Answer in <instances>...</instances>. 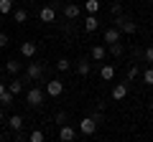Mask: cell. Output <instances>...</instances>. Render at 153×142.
<instances>
[{
  "mask_svg": "<svg viewBox=\"0 0 153 142\" xmlns=\"http://www.w3.org/2000/svg\"><path fill=\"white\" fill-rule=\"evenodd\" d=\"M44 89H38V86H31L26 91V104L28 107H33V109H38V107H41V104H44Z\"/></svg>",
  "mask_w": 153,
  "mask_h": 142,
  "instance_id": "6da1fadb",
  "label": "cell"
},
{
  "mask_svg": "<svg viewBox=\"0 0 153 142\" xmlns=\"http://www.w3.org/2000/svg\"><path fill=\"white\" fill-rule=\"evenodd\" d=\"M115 26L120 28V33H128V36L138 33V23H133V18L128 15H115Z\"/></svg>",
  "mask_w": 153,
  "mask_h": 142,
  "instance_id": "7a4b0ae2",
  "label": "cell"
},
{
  "mask_svg": "<svg viewBox=\"0 0 153 142\" xmlns=\"http://www.w3.org/2000/svg\"><path fill=\"white\" fill-rule=\"evenodd\" d=\"M41 74H44V66L38 64V61H31V64L26 66V79H23V81H38Z\"/></svg>",
  "mask_w": 153,
  "mask_h": 142,
  "instance_id": "3957f363",
  "label": "cell"
},
{
  "mask_svg": "<svg viewBox=\"0 0 153 142\" xmlns=\"http://www.w3.org/2000/svg\"><path fill=\"white\" fill-rule=\"evenodd\" d=\"M97 127H100V124L92 119V117H84V119L79 122V132H82V135H87V137L94 135V132H97Z\"/></svg>",
  "mask_w": 153,
  "mask_h": 142,
  "instance_id": "277c9868",
  "label": "cell"
},
{
  "mask_svg": "<svg viewBox=\"0 0 153 142\" xmlns=\"http://www.w3.org/2000/svg\"><path fill=\"white\" fill-rule=\"evenodd\" d=\"M61 91H64V81H59V79H51V81L46 84V94H49V97H59Z\"/></svg>",
  "mask_w": 153,
  "mask_h": 142,
  "instance_id": "5b68a950",
  "label": "cell"
},
{
  "mask_svg": "<svg viewBox=\"0 0 153 142\" xmlns=\"http://www.w3.org/2000/svg\"><path fill=\"white\" fill-rule=\"evenodd\" d=\"M38 18H41V23H54L56 20L54 5H44V8H41V13H38Z\"/></svg>",
  "mask_w": 153,
  "mask_h": 142,
  "instance_id": "8992f818",
  "label": "cell"
},
{
  "mask_svg": "<svg viewBox=\"0 0 153 142\" xmlns=\"http://www.w3.org/2000/svg\"><path fill=\"white\" fill-rule=\"evenodd\" d=\"M59 140H61V142H71V140H76V130H74V127H69V124H61V130H59Z\"/></svg>",
  "mask_w": 153,
  "mask_h": 142,
  "instance_id": "52a82bcc",
  "label": "cell"
},
{
  "mask_svg": "<svg viewBox=\"0 0 153 142\" xmlns=\"http://www.w3.org/2000/svg\"><path fill=\"white\" fill-rule=\"evenodd\" d=\"M82 15V8L76 5V3H66L64 5V18H69V20H74V18Z\"/></svg>",
  "mask_w": 153,
  "mask_h": 142,
  "instance_id": "ba28073f",
  "label": "cell"
},
{
  "mask_svg": "<svg viewBox=\"0 0 153 142\" xmlns=\"http://www.w3.org/2000/svg\"><path fill=\"white\" fill-rule=\"evenodd\" d=\"M117 41H120V28L117 26H112V28H107V31H105V43H117Z\"/></svg>",
  "mask_w": 153,
  "mask_h": 142,
  "instance_id": "9c48e42d",
  "label": "cell"
},
{
  "mask_svg": "<svg viewBox=\"0 0 153 142\" xmlns=\"http://www.w3.org/2000/svg\"><path fill=\"white\" fill-rule=\"evenodd\" d=\"M128 97V84H115L112 86V99L115 102H123Z\"/></svg>",
  "mask_w": 153,
  "mask_h": 142,
  "instance_id": "30bf717a",
  "label": "cell"
},
{
  "mask_svg": "<svg viewBox=\"0 0 153 142\" xmlns=\"http://www.w3.org/2000/svg\"><path fill=\"white\" fill-rule=\"evenodd\" d=\"M36 51H38V46L33 43V41H26V43H21V53L26 56V59H33V56H36Z\"/></svg>",
  "mask_w": 153,
  "mask_h": 142,
  "instance_id": "8fae6325",
  "label": "cell"
},
{
  "mask_svg": "<svg viewBox=\"0 0 153 142\" xmlns=\"http://www.w3.org/2000/svg\"><path fill=\"white\" fill-rule=\"evenodd\" d=\"M89 71H92V64H89V59H79V61H76V74H79V76H87Z\"/></svg>",
  "mask_w": 153,
  "mask_h": 142,
  "instance_id": "7c38bea8",
  "label": "cell"
},
{
  "mask_svg": "<svg viewBox=\"0 0 153 142\" xmlns=\"http://www.w3.org/2000/svg\"><path fill=\"white\" fill-rule=\"evenodd\" d=\"M92 61H105V56H107V48L105 46H92Z\"/></svg>",
  "mask_w": 153,
  "mask_h": 142,
  "instance_id": "4fadbf2b",
  "label": "cell"
},
{
  "mask_svg": "<svg viewBox=\"0 0 153 142\" xmlns=\"http://www.w3.org/2000/svg\"><path fill=\"white\" fill-rule=\"evenodd\" d=\"M100 8H102V3H100V0H84V10L92 13V15H97Z\"/></svg>",
  "mask_w": 153,
  "mask_h": 142,
  "instance_id": "5bb4252c",
  "label": "cell"
},
{
  "mask_svg": "<svg viewBox=\"0 0 153 142\" xmlns=\"http://www.w3.org/2000/svg\"><path fill=\"white\" fill-rule=\"evenodd\" d=\"M97 26H100V23H97V15L89 13L87 20H84V31H87V33H94V31H97Z\"/></svg>",
  "mask_w": 153,
  "mask_h": 142,
  "instance_id": "9a60e30c",
  "label": "cell"
},
{
  "mask_svg": "<svg viewBox=\"0 0 153 142\" xmlns=\"http://www.w3.org/2000/svg\"><path fill=\"white\" fill-rule=\"evenodd\" d=\"M100 76H102L105 81H110V79L115 76V66H112V64H105L102 69H100Z\"/></svg>",
  "mask_w": 153,
  "mask_h": 142,
  "instance_id": "2e32d148",
  "label": "cell"
},
{
  "mask_svg": "<svg viewBox=\"0 0 153 142\" xmlns=\"http://www.w3.org/2000/svg\"><path fill=\"white\" fill-rule=\"evenodd\" d=\"M23 84H26V81H23V79H13V81L8 84V91H13V94H16V97H18V94L23 91Z\"/></svg>",
  "mask_w": 153,
  "mask_h": 142,
  "instance_id": "e0dca14e",
  "label": "cell"
},
{
  "mask_svg": "<svg viewBox=\"0 0 153 142\" xmlns=\"http://www.w3.org/2000/svg\"><path fill=\"white\" fill-rule=\"evenodd\" d=\"M8 127H10L13 132H18V130L23 127V117H21V114H13L10 119H8Z\"/></svg>",
  "mask_w": 153,
  "mask_h": 142,
  "instance_id": "ac0fdd59",
  "label": "cell"
},
{
  "mask_svg": "<svg viewBox=\"0 0 153 142\" xmlns=\"http://www.w3.org/2000/svg\"><path fill=\"white\" fill-rule=\"evenodd\" d=\"M21 69H23V64H21V61H16V59H10V61L5 64V71H8V74H18Z\"/></svg>",
  "mask_w": 153,
  "mask_h": 142,
  "instance_id": "d6986e66",
  "label": "cell"
},
{
  "mask_svg": "<svg viewBox=\"0 0 153 142\" xmlns=\"http://www.w3.org/2000/svg\"><path fill=\"white\" fill-rule=\"evenodd\" d=\"M13 20H16V23H26L28 20V13L23 10V8H16V10H13Z\"/></svg>",
  "mask_w": 153,
  "mask_h": 142,
  "instance_id": "ffe728a7",
  "label": "cell"
},
{
  "mask_svg": "<svg viewBox=\"0 0 153 142\" xmlns=\"http://www.w3.org/2000/svg\"><path fill=\"white\" fill-rule=\"evenodd\" d=\"M13 99H16V94H13V91H8V89H5L3 94H0V104H3V107H8V104H13Z\"/></svg>",
  "mask_w": 153,
  "mask_h": 142,
  "instance_id": "44dd1931",
  "label": "cell"
},
{
  "mask_svg": "<svg viewBox=\"0 0 153 142\" xmlns=\"http://www.w3.org/2000/svg\"><path fill=\"white\" fill-rule=\"evenodd\" d=\"M0 13H3V15L13 13V0H0Z\"/></svg>",
  "mask_w": 153,
  "mask_h": 142,
  "instance_id": "7402d4cb",
  "label": "cell"
},
{
  "mask_svg": "<svg viewBox=\"0 0 153 142\" xmlns=\"http://www.w3.org/2000/svg\"><path fill=\"white\" fill-rule=\"evenodd\" d=\"M28 140H31V142H44V140H46V135H44L41 130H33L31 135H28Z\"/></svg>",
  "mask_w": 153,
  "mask_h": 142,
  "instance_id": "603a6c76",
  "label": "cell"
},
{
  "mask_svg": "<svg viewBox=\"0 0 153 142\" xmlns=\"http://www.w3.org/2000/svg\"><path fill=\"white\" fill-rule=\"evenodd\" d=\"M143 81H146L148 86H153V66H148V69L143 71Z\"/></svg>",
  "mask_w": 153,
  "mask_h": 142,
  "instance_id": "cb8c5ba5",
  "label": "cell"
},
{
  "mask_svg": "<svg viewBox=\"0 0 153 142\" xmlns=\"http://www.w3.org/2000/svg\"><path fill=\"white\" fill-rule=\"evenodd\" d=\"M110 53H112V56H123V43H120V41H117V43H110Z\"/></svg>",
  "mask_w": 153,
  "mask_h": 142,
  "instance_id": "d4e9b609",
  "label": "cell"
},
{
  "mask_svg": "<svg viewBox=\"0 0 153 142\" xmlns=\"http://www.w3.org/2000/svg\"><path fill=\"white\" fill-rule=\"evenodd\" d=\"M56 69H59V71H69L71 69V61L69 59H59V61H56Z\"/></svg>",
  "mask_w": 153,
  "mask_h": 142,
  "instance_id": "484cf974",
  "label": "cell"
},
{
  "mask_svg": "<svg viewBox=\"0 0 153 142\" xmlns=\"http://www.w3.org/2000/svg\"><path fill=\"white\" fill-rule=\"evenodd\" d=\"M110 13H112V15H123V3H117V0H115L112 5H110Z\"/></svg>",
  "mask_w": 153,
  "mask_h": 142,
  "instance_id": "4316f807",
  "label": "cell"
},
{
  "mask_svg": "<svg viewBox=\"0 0 153 142\" xmlns=\"http://www.w3.org/2000/svg\"><path fill=\"white\" fill-rule=\"evenodd\" d=\"M138 74H140V71H138V66L133 64L130 69H128V81H133V79H138Z\"/></svg>",
  "mask_w": 153,
  "mask_h": 142,
  "instance_id": "83f0119b",
  "label": "cell"
},
{
  "mask_svg": "<svg viewBox=\"0 0 153 142\" xmlns=\"http://www.w3.org/2000/svg\"><path fill=\"white\" fill-rule=\"evenodd\" d=\"M143 59H146V61H148V64H151V66H153V46H148V48H146V51H143Z\"/></svg>",
  "mask_w": 153,
  "mask_h": 142,
  "instance_id": "f1b7e54d",
  "label": "cell"
},
{
  "mask_svg": "<svg viewBox=\"0 0 153 142\" xmlns=\"http://www.w3.org/2000/svg\"><path fill=\"white\" fill-rule=\"evenodd\" d=\"M54 122H56V124H66V114H64V112H56Z\"/></svg>",
  "mask_w": 153,
  "mask_h": 142,
  "instance_id": "f546056e",
  "label": "cell"
},
{
  "mask_svg": "<svg viewBox=\"0 0 153 142\" xmlns=\"http://www.w3.org/2000/svg\"><path fill=\"white\" fill-rule=\"evenodd\" d=\"M8 43H10V38H8V33H0V48H5Z\"/></svg>",
  "mask_w": 153,
  "mask_h": 142,
  "instance_id": "4dcf8cb0",
  "label": "cell"
},
{
  "mask_svg": "<svg viewBox=\"0 0 153 142\" xmlns=\"http://www.w3.org/2000/svg\"><path fill=\"white\" fill-rule=\"evenodd\" d=\"M89 117H92V119L97 122V124H102V114H100V112H92V114H89Z\"/></svg>",
  "mask_w": 153,
  "mask_h": 142,
  "instance_id": "1f68e13d",
  "label": "cell"
},
{
  "mask_svg": "<svg viewBox=\"0 0 153 142\" xmlns=\"http://www.w3.org/2000/svg\"><path fill=\"white\" fill-rule=\"evenodd\" d=\"M5 89H8V84H5V81H0V94L5 91Z\"/></svg>",
  "mask_w": 153,
  "mask_h": 142,
  "instance_id": "d6a6232c",
  "label": "cell"
},
{
  "mask_svg": "<svg viewBox=\"0 0 153 142\" xmlns=\"http://www.w3.org/2000/svg\"><path fill=\"white\" fill-rule=\"evenodd\" d=\"M148 109H151V112H153V99H151V102H148Z\"/></svg>",
  "mask_w": 153,
  "mask_h": 142,
  "instance_id": "836d02e7",
  "label": "cell"
},
{
  "mask_svg": "<svg viewBox=\"0 0 153 142\" xmlns=\"http://www.w3.org/2000/svg\"><path fill=\"white\" fill-rule=\"evenodd\" d=\"M0 122H3V112H0Z\"/></svg>",
  "mask_w": 153,
  "mask_h": 142,
  "instance_id": "e575fe53",
  "label": "cell"
}]
</instances>
